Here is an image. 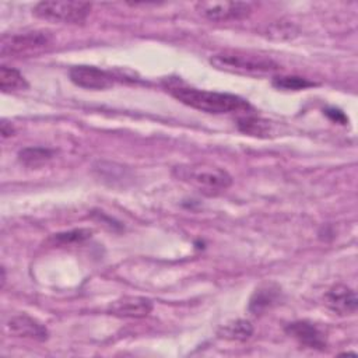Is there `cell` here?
Wrapping results in <instances>:
<instances>
[{
	"mask_svg": "<svg viewBox=\"0 0 358 358\" xmlns=\"http://www.w3.org/2000/svg\"><path fill=\"white\" fill-rule=\"evenodd\" d=\"M252 334H253V326L249 320H245V319L229 322L221 326L218 330L220 337L227 340H234V341H246L252 337Z\"/></svg>",
	"mask_w": 358,
	"mask_h": 358,
	"instance_id": "5bb4252c",
	"label": "cell"
},
{
	"mask_svg": "<svg viewBox=\"0 0 358 358\" xmlns=\"http://www.w3.org/2000/svg\"><path fill=\"white\" fill-rule=\"evenodd\" d=\"M0 130H1V137L3 138H7V137H11L14 136L15 133V129L11 123H8L7 120H1V124H0Z\"/></svg>",
	"mask_w": 358,
	"mask_h": 358,
	"instance_id": "ffe728a7",
	"label": "cell"
},
{
	"mask_svg": "<svg viewBox=\"0 0 358 358\" xmlns=\"http://www.w3.org/2000/svg\"><path fill=\"white\" fill-rule=\"evenodd\" d=\"M236 126L242 133L255 137H268L271 133V123L256 116H242L238 119Z\"/></svg>",
	"mask_w": 358,
	"mask_h": 358,
	"instance_id": "2e32d148",
	"label": "cell"
},
{
	"mask_svg": "<svg viewBox=\"0 0 358 358\" xmlns=\"http://www.w3.org/2000/svg\"><path fill=\"white\" fill-rule=\"evenodd\" d=\"M273 85L278 90L299 91V90H306L309 87H315L316 84L299 76H275L273 78Z\"/></svg>",
	"mask_w": 358,
	"mask_h": 358,
	"instance_id": "e0dca14e",
	"label": "cell"
},
{
	"mask_svg": "<svg viewBox=\"0 0 358 358\" xmlns=\"http://www.w3.org/2000/svg\"><path fill=\"white\" fill-rule=\"evenodd\" d=\"M324 302L334 313L345 316L352 315L357 310L358 299L354 289L347 285H333L324 295Z\"/></svg>",
	"mask_w": 358,
	"mask_h": 358,
	"instance_id": "30bf717a",
	"label": "cell"
},
{
	"mask_svg": "<svg viewBox=\"0 0 358 358\" xmlns=\"http://www.w3.org/2000/svg\"><path fill=\"white\" fill-rule=\"evenodd\" d=\"M92 231L91 229H85V228H80V229H71L67 232H59L55 234L50 238V242L53 245H73V243H81L87 239L91 238Z\"/></svg>",
	"mask_w": 358,
	"mask_h": 358,
	"instance_id": "ac0fdd59",
	"label": "cell"
},
{
	"mask_svg": "<svg viewBox=\"0 0 358 358\" xmlns=\"http://www.w3.org/2000/svg\"><path fill=\"white\" fill-rule=\"evenodd\" d=\"M196 10L210 21H236L250 15L252 4L245 1H199Z\"/></svg>",
	"mask_w": 358,
	"mask_h": 358,
	"instance_id": "8992f818",
	"label": "cell"
},
{
	"mask_svg": "<svg viewBox=\"0 0 358 358\" xmlns=\"http://www.w3.org/2000/svg\"><path fill=\"white\" fill-rule=\"evenodd\" d=\"M69 77L73 84L85 90H106L115 84V77L109 71L95 66H74L70 69Z\"/></svg>",
	"mask_w": 358,
	"mask_h": 358,
	"instance_id": "52a82bcc",
	"label": "cell"
},
{
	"mask_svg": "<svg viewBox=\"0 0 358 358\" xmlns=\"http://www.w3.org/2000/svg\"><path fill=\"white\" fill-rule=\"evenodd\" d=\"M210 63L217 70L252 77L273 76L281 69L271 57L242 50H224L215 53L210 57Z\"/></svg>",
	"mask_w": 358,
	"mask_h": 358,
	"instance_id": "7a4b0ae2",
	"label": "cell"
},
{
	"mask_svg": "<svg viewBox=\"0 0 358 358\" xmlns=\"http://www.w3.org/2000/svg\"><path fill=\"white\" fill-rule=\"evenodd\" d=\"M324 115H326L327 117H330L331 120H334L336 123H340V124H345V123L348 122L347 116H345L341 110H338V109H336V108H329V109H326V110H324Z\"/></svg>",
	"mask_w": 358,
	"mask_h": 358,
	"instance_id": "d6986e66",
	"label": "cell"
},
{
	"mask_svg": "<svg viewBox=\"0 0 358 358\" xmlns=\"http://www.w3.org/2000/svg\"><path fill=\"white\" fill-rule=\"evenodd\" d=\"M285 333L295 338L302 347L312 350H324L326 348V336L324 333L312 322L296 320L285 327Z\"/></svg>",
	"mask_w": 358,
	"mask_h": 358,
	"instance_id": "ba28073f",
	"label": "cell"
},
{
	"mask_svg": "<svg viewBox=\"0 0 358 358\" xmlns=\"http://www.w3.org/2000/svg\"><path fill=\"white\" fill-rule=\"evenodd\" d=\"M152 302L144 296H123L108 306V313L116 317L141 319L151 313Z\"/></svg>",
	"mask_w": 358,
	"mask_h": 358,
	"instance_id": "9c48e42d",
	"label": "cell"
},
{
	"mask_svg": "<svg viewBox=\"0 0 358 358\" xmlns=\"http://www.w3.org/2000/svg\"><path fill=\"white\" fill-rule=\"evenodd\" d=\"M91 11V4L85 1H39L34 7V14L46 21L62 24H81Z\"/></svg>",
	"mask_w": 358,
	"mask_h": 358,
	"instance_id": "277c9868",
	"label": "cell"
},
{
	"mask_svg": "<svg viewBox=\"0 0 358 358\" xmlns=\"http://www.w3.org/2000/svg\"><path fill=\"white\" fill-rule=\"evenodd\" d=\"M168 91L179 102L206 113H248L252 110V106L246 99L234 94L199 90L185 85H169Z\"/></svg>",
	"mask_w": 358,
	"mask_h": 358,
	"instance_id": "6da1fadb",
	"label": "cell"
},
{
	"mask_svg": "<svg viewBox=\"0 0 358 358\" xmlns=\"http://www.w3.org/2000/svg\"><path fill=\"white\" fill-rule=\"evenodd\" d=\"M281 301V288L274 282H264L255 289L249 299V312L260 316L274 308Z\"/></svg>",
	"mask_w": 358,
	"mask_h": 358,
	"instance_id": "8fae6325",
	"label": "cell"
},
{
	"mask_svg": "<svg viewBox=\"0 0 358 358\" xmlns=\"http://www.w3.org/2000/svg\"><path fill=\"white\" fill-rule=\"evenodd\" d=\"M55 155V150L46 147H25L18 151L17 157L20 164L28 168H36L48 161H50Z\"/></svg>",
	"mask_w": 358,
	"mask_h": 358,
	"instance_id": "4fadbf2b",
	"label": "cell"
},
{
	"mask_svg": "<svg viewBox=\"0 0 358 358\" xmlns=\"http://www.w3.org/2000/svg\"><path fill=\"white\" fill-rule=\"evenodd\" d=\"M178 180H182L207 196H217L232 185V176L222 168L208 164L178 165L172 171Z\"/></svg>",
	"mask_w": 358,
	"mask_h": 358,
	"instance_id": "3957f363",
	"label": "cell"
},
{
	"mask_svg": "<svg viewBox=\"0 0 358 358\" xmlns=\"http://www.w3.org/2000/svg\"><path fill=\"white\" fill-rule=\"evenodd\" d=\"M53 36L48 31H25L1 36V56H27L48 48Z\"/></svg>",
	"mask_w": 358,
	"mask_h": 358,
	"instance_id": "5b68a950",
	"label": "cell"
},
{
	"mask_svg": "<svg viewBox=\"0 0 358 358\" xmlns=\"http://www.w3.org/2000/svg\"><path fill=\"white\" fill-rule=\"evenodd\" d=\"M7 327L13 334L18 337L36 341H46L49 338V331L46 326L28 315H17L11 317L7 323Z\"/></svg>",
	"mask_w": 358,
	"mask_h": 358,
	"instance_id": "7c38bea8",
	"label": "cell"
},
{
	"mask_svg": "<svg viewBox=\"0 0 358 358\" xmlns=\"http://www.w3.org/2000/svg\"><path fill=\"white\" fill-rule=\"evenodd\" d=\"M28 88V81L25 77L14 67L1 66L0 67V90L4 94L24 91Z\"/></svg>",
	"mask_w": 358,
	"mask_h": 358,
	"instance_id": "9a60e30c",
	"label": "cell"
}]
</instances>
